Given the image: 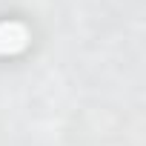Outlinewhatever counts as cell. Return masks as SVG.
<instances>
[{
    "instance_id": "cell-1",
    "label": "cell",
    "mask_w": 146,
    "mask_h": 146,
    "mask_svg": "<svg viewBox=\"0 0 146 146\" xmlns=\"http://www.w3.org/2000/svg\"><path fill=\"white\" fill-rule=\"evenodd\" d=\"M29 46V29L20 20H0V54H20Z\"/></svg>"
}]
</instances>
